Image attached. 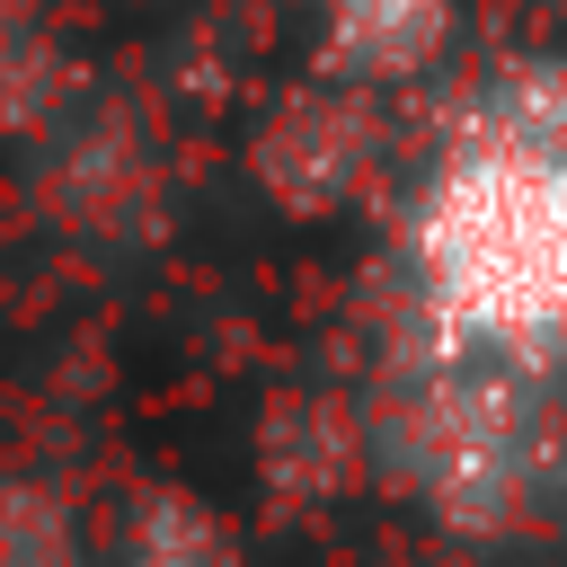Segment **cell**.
<instances>
[{
    "mask_svg": "<svg viewBox=\"0 0 567 567\" xmlns=\"http://www.w3.org/2000/svg\"><path fill=\"white\" fill-rule=\"evenodd\" d=\"M425 292L461 346H567V151L505 133L470 151L425 213Z\"/></svg>",
    "mask_w": 567,
    "mask_h": 567,
    "instance_id": "obj_1",
    "label": "cell"
},
{
    "mask_svg": "<svg viewBox=\"0 0 567 567\" xmlns=\"http://www.w3.org/2000/svg\"><path fill=\"white\" fill-rule=\"evenodd\" d=\"M62 53H53V35H44V18H35V0H0V124L9 133H27V124H44L53 106H62Z\"/></svg>",
    "mask_w": 567,
    "mask_h": 567,
    "instance_id": "obj_2",
    "label": "cell"
},
{
    "mask_svg": "<svg viewBox=\"0 0 567 567\" xmlns=\"http://www.w3.org/2000/svg\"><path fill=\"white\" fill-rule=\"evenodd\" d=\"M328 27H337V53H354L372 71H399L434 44L443 0H328Z\"/></svg>",
    "mask_w": 567,
    "mask_h": 567,
    "instance_id": "obj_3",
    "label": "cell"
}]
</instances>
